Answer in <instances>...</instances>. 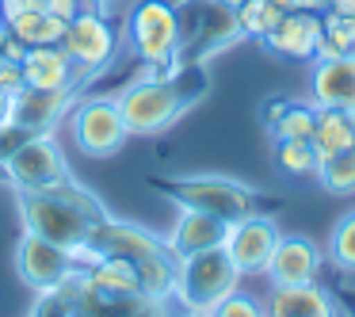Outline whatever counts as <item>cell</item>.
<instances>
[{
  "label": "cell",
  "instance_id": "obj_1",
  "mask_svg": "<svg viewBox=\"0 0 355 317\" xmlns=\"http://www.w3.org/2000/svg\"><path fill=\"white\" fill-rule=\"evenodd\" d=\"M241 283H245V275L233 268L230 252H225L222 245H218V248H202V252H191V256H176L172 306L210 314V309H214L222 298H230Z\"/></svg>",
  "mask_w": 355,
  "mask_h": 317
},
{
  "label": "cell",
  "instance_id": "obj_2",
  "mask_svg": "<svg viewBox=\"0 0 355 317\" xmlns=\"http://www.w3.org/2000/svg\"><path fill=\"white\" fill-rule=\"evenodd\" d=\"M130 138H157L187 111V96L164 77H138L115 96Z\"/></svg>",
  "mask_w": 355,
  "mask_h": 317
},
{
  "label": "cell",
  "instance_id": "obj_3",
  "mask_svg": "<svg viewBox=\"0 0 355 317\" xmlns=\"http://www.w3.org/2000/svg\"><path fill=\"white\" fill-rule=\"evenodd\" d=\"M168 195L176 199V207H195L207 210V214H218L225 222H237V218H248L260 210V195L256 187L241 184L233 176H214V172H199V176H172L164 180Z\"/></svg>",
  "mask_w": 355,
  "mask_h": 317
},
{
  "label": "cell",
  "instance_id": "obj_4",
  "mask_svg": "<svg viewBox=\"0 0 355 317\" xmlns=\"http://www.w3.org/2000/svg\"><path fill=\"white\" fill-rule=\"evenodd\" d=\"M65 126H69L73 146L85 157H92V161L115 157L126 146V138H130L115 96H85V100H77L69 108V115H65Z\"/></svg>",
  "mask_w": 355,
  "mask_h": 317
},
{
  "label": "cell",
  "instance_id": "obj_5",
  "mask_svg": "<svg viewBox=\"0 0 355 317\" xmlns=\"http://www.w3.org/2000/svg\"><path fill=\"white\" fill-rule=\"evenodd\" d=\"M126 39H130L134 54L153 69H164L184 50L180 16L168 0H138L130 8V19H126Z\"/></svg>",
  "mask_w": 355,
  "mask_h": 317
},
{
  "label": "cell",
  "instance_id": "obj_6",
  "mask_svg": "<svg viewBox=\"0 0 355 317\" xmlns=\"http://www.w3.org/2000/svg\"><path fill=\"white\" fill-rule=\"evenodd\" d=\"M16 207H19V222L27 233L54 241L62 248H80L92 241V222L80 210H73L65 199L46 191H16Z\"/></svg>",
  "mask_w": 355,
  "mask_h": 317
},
{
  "label": "cell",
  "instance_id": "obj_7",
  "mask_svg": "<svg viewBox=\"0 0 355 317\" xmlns=\"http://www.w3.org/2000/svg\"><path fill=\"white\" fill-rule=\"evenodd\" d=\"M62 50L69 54L77 77H88V73H103L111 62H115L119 50V31L111 27V19L96 8H80L77 16L65 24L62 35Z\"/></svg>",
  "mask_w": 355,
  "mask_h": 317
},
{
  "label": "cell",
  "instance_id": "obj_8",
  "mask_svg": "<svg viewBox=\"0 0 355 317\" xmlns=\"http://www.w3.org/2000/svg\"><path fill=\"white\" fill-rule=\"evenodd\" d=\"M0 169H4V180H8L16 191H42L46 184L62 180L65 172H69V164H65L62 149H58V142H54V130H50V134H27L12 153L0 161Z\"/></svg>",
  "mask_w": 355,
  "mask_h": 317
},
{
  "label": "cell",
  "instance_id": "obj_9",
  "mask_svg": "<svg viewBox=\"0 0 355 317\" xmlns=\"http://www.w3.org/2000/svg\"><path fill=\"white\" fill-rule=\"evenodd\" d=\"M77 271L69 248L54 245V241L39 237V233H19L16 241V275L31 286L35 294H46V291H58L65 279Z\"/></svg>",
  "mask_w": 355,
  "mask_h": 317
},
{
  "label": "cell",
  "instance_id": "obj_10",
  "mask_svg": "<svg viewBox=\"0 0 355 317\" xmlns=\"http://www.w3.org/2000/svg\"><path fill=\"white\" fill-rule=\"evenodd\" d=\"M279 237H283V233H279L275 218L263 214V210H256V214H248V218L230 222V233H225L222 248L230 252L233 268H237L241 275H263V268H268Z\"/></svg>",
  "mask_w": 355,
  "mask_h": 317
},
{
  "label": "cell",
  "instance_id": "obj_11",
  "mask_svg": "<svg viewBox=\"0 0 355 317\" xmlns=\"http://www.w3.org/2000/svg\"><path fill=\"white\" fill-rule=\"evenodd\" d=\"M58 291L73 302V317H172V302H157L146 294H126V298H111V294H96L80 283V271H73Z\"/></svg>",
  "mask_w": 355,
  "mask_h": 317
},
{
  "label": "cell",
  "instance_id": "obj_12",
  "mask_svg": "<svg viewBox=\"0 0 355 317\" xmlns=\"http://www.w3.org/2000/svg\"><path fill=\"white\" fill-rule=\"evenodd\" d=\"M324 264V248L317 241L302 237V233H283L271 252L263 279L268 286H302V283H317Z\"/></svg>",
  "mask_w": 355,
  "mask_h": 317
},
{
  "label": "cell",
  "instance_id": "obj_13",
  "mask_svg": "<svg viewBox=\"0 0 355 317\" xmlns=\"http://www.w3.org/2000/svg\"><path fill=\"white\" fill-rule=\"evenodd\" d=\"M77 103V88H54V92H42V88H19L12 96V108H8V123L24 134H50L69 108Z\"/></svg>",
  "mask_w": 355,
  "mask_h": 317
},
{
  "label": "cell",
  "instance_id": "obj_14",
  "mask_svg": "<svg viewBox=\"0 0 355 317\" xmlns=\"http://www.w3.org/2000/svg\"><path fill=\"white\" fill-rule=\"evenodd\" d=\"M321 31H324L321 12H283V19L260 42L286 62H313L317 46H321Z\"/></svg>",
  "mask_w": 355,
  "mask_h": 317
},
{
  "label": "cell",
  "instance_id": "obj_15",
  "mask_svg": "<svg viewBox=\"0 0 355 317\" xmlns=\"http://www.w3.org/2000/svg\"><path fill=\"white\" fill-rule=\"evenodd\" d=\"M309 103L355 115V54L313 58L309 69Z\"/></svg>",
  "mask_w": 355,
  "mask_h": 317
},
{
  "label": "cell",
  "instance_id": "obj_16",
  "mask_svg": "<svg viewBox=\"0 0 355 317\" xmlns=\"http://www.w3.org/2000/svg\"><path fill=\"white\" fill-rule=\"evenodd\" d=\"M230 233V222L218 214H207V210H195V207H180L172 230L164 233V248L172 256H191L202 252V248H218Z\"/></svg>",
  "mask_w": 355,
  "mask_h": 317
},
{
  "label": "cell",
  "instance_id": "obj_17",
  "mask_svg": "<svg viewBox=\"0 0 355 317\" xmlns=\"http://www.w3.org/2000/svg\"><path fill=\"white\" fill-rule=\"evenodd\" d=\"M92 245L100 248L103 256H123V260H130V264L164 252V237L149 233L146 225L119 222V218H107V222L92 225Z\"/></svg>",
  "mask_w": 355,
  "mask_h": 317
},
{
  "label": "cell",
  "instance_id": "obj_18",
  "mask_svg": "<svg viewBox=\"0 0 355 317\" xmlns=\"http://www.w3.org/2000/svg\"><path fill=\"white\" fill-rule=\"evenodd\" d=\"M19 69H24V85L42 88V92L80 85L77 69H73L69 54H65L62 46H27L24 58H19Z\"/></svg>",
  "mask_w": 355,
  "mask_h": 317
},
{
  "label": "cell",
  "instance_id": "obj_19",
  "mask_svg": "<svg viewBox=\"0 0 355 317\" xmlns=\"http://www.w3.org/2000/svg\"><path fill=\"white\" fill-rule=\"evenodd\" d=\"M263 309H268V317H336V302L321 283L268 286Z\"/></svg>",
  "mask_w": 355,
  "mask_h": 317
},
{
  "label": "cell",
  "instance_id": "obj_20",
  "mask_svg": "<svg viewBox=\"0 0 355 317\" xmlns=\"http://www.w3.org/2000/svg\"><path fill=\"white\" fill-rule=\"evenodd\" d=\"M80 283L96 294H111V298H126V294H141L138 271L123 256H100L92 268L80 271Z\"/></svg>",
  "mask_w": 355,
  "mask_h": 317
},
{
  "label": "cell",
  "instance_id": "obj_21",
  "mask_svg": "<svg viewBox=\"0 0 355 317\" xmlns=\"http://www.w3.org/2000/svg\"><path fill=\"white\" fill-rule=\"evenodd\" d=\"M263 119H268V130H271V138H275V142H283V138L309 142V138H313V130H317V108H313V103L275 100V103H268Z\"/></svg>",
  "mask_w": 355,
  "mask_h": 317
},
{
  "label": "cell",
  "instance_id": "obj_22",
  "mask_svg": "<svg viewBox=\"0 0 355 317\" xmlns=\"http://www.w3.org/2000/svg\"><path fill=\"white\" fill-rule=\"evenodd\" d=\"M8 31L24 46H62L65 19L54 16V12H42V8H27L8 19Z\"/></svg>",
  "mask_w": 355,
  "mask_h": 317
},
{
  "label": "cell",
  "instance_id": "obj_23",
  "mask_svg": "<svg viewBox=\"0 0 355 317\" xmlns=\"http://www.w3.org/2000/svg\"><path fill=\"white\" fill-rule=\"evenodd\" d=\"M313 149L317 157H332L355 146V115L352 111H332V108H317V130H313Z\"/></svg>",
  "mask_w": 355,
  "mask_h": 317
},
{
  "label": "cell",
  "instance_id": "obj_24",
  "mask_svg": "<svg viewBox=\"0 0 355 317\" xmlns=\"http://www.w3.org/2000/svg\"><path fill=\"white\" fill-rule=\"evenodd\" d=\"M138 271V286L146 298H157V302H172V279H176V256L164 248L157 256H146V260L134 264Z\"/></svg>",
  "mask_w": 355,
  "mask_h": 317
},
{
  "label": "cell",
  "instance_id": "obj_25",
  "mask_svg": "<svg viewBox=\"0 0 355 317\" xmlns=\"http://www.w3.org/2000/svg\"><path fill=\"white\" fill-rule=\"evenodd\" d=\"M324 260H329L336 271L355 275V207L344 210V214L332 222L329 245H324Z\"/></svg>",
  "mask_w": 355,
  "mask_h": 317
},
{
  "label": "cell",
  "instance_id": "obj_26",
  "mask_svg": "<svg viewBox=\"0 0 355 317\" xmlns=\"http://www.w3.org/2000/svg\"><path fill=\"white\" fill-rule=\"evenodd\" d=\"M275 164L294 180H309V176H317V169H321V157H317L313 142L283 138V142H275Z\"/></svg>",
  "mask_w": 355,
  "mask_h": 317
},
{
  "label": "cell",
  "instance_id": "obj_27",
  "mask_svg": "<svg viewBox=\"0 0 355 317\" xmlns=\"http://www.w3.org/2000/svg\"><path fill=\"white\" fill-rule=\"evenodd\" d=\"M313 180L321 184L324 195H355V146L344 149V153L324 157Z\"/></svg>",
  "mask_w": 355,
  "mask_h": 317
},
{
  "label": "cell",
  "instance_id": "obj_28",
  "mask_svg": "<svg viewBox=\"0 0 355 317\" xmlns=\"http://www.w3.org/2000/svg\"><path fill=\"white\" fill-rule=\"evenodd\" d=\"M233 16H237V27L248 39H263L283 19V8H275L271 0H245L241 8H233Z\"/></svg>",
  "mask_w": 355,
  "mask_h": 317
},
{
  "label": "cell",
  "instance_id": "obj_29",
  "mask_svg": "<svg viewBox=\"0 0 355 317\" xmlns=\"http://www.w3.org/2000/svg\"><path fill=\"white\" fill-rule=\"evenodd\" d=\"M210 317H268V309H263V298H256L245 286H237L230 298H222L210 309Z\"/></svg>",
  "mask_w": 355,
  "mask_h": 317
},
{
  "label": "cell",
  "instance_id": "obj_30",
  "mask_svg": "<svg viewBox=\"0 0 355 317\" xmlns=\"http://www.w3.org/2000/svg\"><path fill=\"white\" fill-rule=\"evenodd\" d=\"M19 88H24V69H19V62H12V58H0V92H4V96H16Z\"/></svg>",
  "mask_w": 355,
  "mask_h": 317
},
{
  "label": "cell",
  "instance_id": "obj_31",
  "mask_svg": "<svg viewBox=\"0 0 355 317\" xmlns=\"http://www.w3.org/2000/svg\"><path fill=\"white\" fill-rule=\"evenodd\" d=\"M283 12H324V0H271Z\"/></svg>",
  "mask_w": 355,
  "mask_h": 317
},
{
  "label": "cell",
  "instance_id": "obj_32",
  "mask_svg": "<svg viewBox=\"0 0 355 317\" xmlns=\"http://www.w3.org/2000/svg\"><path fill=\"white\" fill-rule=\"evenodd\" d=\"M324 12H336V16L355 19V0H324Z\"/></svg>",
  "mask_w": 355,
  "mask_h": 317
},
{
  "label": "cell",
  "instance_id": "obj_33",
  "mask_svg": "<svg viewBox=\"0 0 355 317\" xmlns=\"http://www.w3.org/2000/svg\"><path fill=\"white\" fill-rule=\"evenodd\" d=\"M8 46H12V31H8V24L0 19V58H8Z\"/></svg>",
  "mask_w": 355,
  "mask_h": 317
},
{
  "label": "cell",
  "instance_id": "obj_34",
  "mask_svg": "<svg viewBox=\"0 0 355 317\" xmlns=\"http://www.w3.org/2000/svg\"><path fill=\"white\" fill-rule=\"evenodd\" d=\"M8 108H12V96L0 92V123H8Z\"/></svg>",
  "mask_w": 355,
  "mask_h": 317
},
{
  "label": "cell",
  "instance_id": "obj_35",
  "mask_svg": "<svg viewBox=\"0 0 355 317\" xmlns=\"http://www.w3.org/2000/svg\"><path fill=\"white\" fill-rule=\"evenodd\" d=\"M172 317H210V314H199V309H180V314H172Z\"/></svg>",
  "mask_w": 355,
  "mask_h": 317
},
{
  "label": "cell",
  "instance_id": "obj_36",
  "mask_svg": "<svg viewBox=\"0 0 355 317\" xmlns=\"http://www.w3.org/2000/svg\"><path fill=\"white\" fill-rule=\"evenodd\" d=\"M218 4H222V8H230V12H233V8H241V4H245V0H218Z\"/></svg>",
  "mask_w": 355,
  "mask_h": 317
},
{
  "label": "cell",
  "instance_id": "obj_37",
  "mask_svg": "<svg viewBox=\"0 0 355 317\" xmlns=\"http://www.w3.org/2000/svg\"><path fill=\"white\" fill-rule=\"evenodd\" d=\"M85 4H88V0H80V8H85Z\"/></svg>",
  "mask_w": 355,
  "mask_h": 317
}]
</instances>
